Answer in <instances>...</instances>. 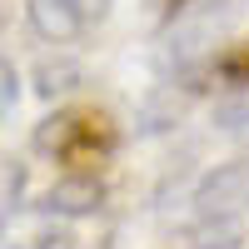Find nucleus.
Segmentation results:
<instances>
[{
  "mask_svg": "<svg viewBox=\"0 0 249 249\" xmlns=\"http://www.w3.org/2000/svg\"><path fill=\"white\" fill-rule=\"evenodd\" d=\"M244 210H249V160H230L210 170L190 195L195 224H224V219H239Z\"/></svg>",
  "mask_w": 249,
  "mask_h": 249,
  "instance_id": "obj_2",
  "label": "nucleus"
},
{
  "mask_svg": "<svg viewBox=\"0 0 249 249\" xmlns=\"http://www.w3.org/2000/svg\"><path fill=\"white\" fill-rule=\"evenodd\" d=\"M25 15H30V25H35V35H45V40H75L80 30H90L85 20H80V10L70 5V0H30L25 5Z\"/></svg>",
  "mask_w": 249,
  "mask_h": 249,
  "instance_id": "obj_4",
  "label": "nucleus"
},
{
  "mask_svg": "<svg viewBox=\"0 0 249 249\" xmlns=\"http://www.w3.org/2000/svg\"><path fill=\"white\" fill-rule=\"evenodd\" d=\"M100 199H105V184L95 179V170H65V179L50 184L45 210L50 214H90V210H100Z\"/></svg>",
  "mask_w": 249,
  "mask_h": 249,
  "instance_id": "obj_3",
  "label": "nucleus"
},
{
  "mask_svg": "<svg viewBox=\"0 0 249 249\" xmlns=\"http://www.w3.org/2000/svg\"><path fill=\"white\" fill-rule=\"evenodd\" d=\"M0 85H5V105H0V110H5V115H15V85H20V80H15V65H0Z\"/></svg>",
  "mask_w": 249,
  "mask_h": 249,
  "instance_id": "obj_9",
  "label": "nucleus"
},
{
  "mask_svg": "<svg viewBox=\"0 0 249 249\" xmlns=\"http://www.w3.org/2000/svg\"><path fill=\"white\" fill-rule=\"evenodd\" d=\"M70 5L80 10V20H85V25H100V20L110 15V0H70Z\"/></svg>",
  "mask_w": 249,
  "mask_h": 249,
  "instance_id": "obj_8",
  "label": "nucleus"
},
{
  "mask_svg": "<svg viewBox=\"0 0 249 249\" xmlns=\"http://www.w3.org/2000/svg\"><path fill=\"white\" fill-rule=\"evenodd\" d=\"M40 80H45V85H40V95H60V90H75V80H80V70L75 65H45L40 70Z\"/></svg>",
  "mask_w": 249,
  "mask_h": 249,
  "instance_id": "obj_6",
  "label": "nucleus"
},
{
  "mask_svg": "<svg viewBox=\"0 0 249 249\" xmlns=\"http://www.w3.org/2000/svg\"><path fill=\"white\" fill-rule=\"evenodd\" d=\"M219 75L230 80V85H249V40L219 55Z\"/></svg>",
  "mask_w": 249,
  "mask_h": 249,
  "instance_id": "obj_5",
  "label": "nucleus"
},
{
  "mask_svg": "<svg viewBox=\"0 0 249 249\" xmlns=\"http://www.w3.org/2000/svg\"><path fill=\"white\" fill-rule=\"evenodd\" d=\"M120 144V130L105 110L95 105H75V110H60L35 130V150L50 155L55 164L65 170H100Z\"/></svg>",
  "mask_w": 249,
  "mask_h": 249,
  "instance_id": "obj_1",
  "label": "nucleus"
},
{
  "mask_svg": "<svg viewBox=\"0 0 249 249\" xmlns=\"http://www.w3.org/2000/svg\"><path fill=\"white\" fill-rule=\"evenodd\" d=\"M15 249H75V239L65 230H40V234H30L25 244H15Z\"/></svg>",
  "mask_w": 249,
  "mask_h": 249,
  "instance_id": "obj_7",
  "label": "nucleus"
}]
</instances>
